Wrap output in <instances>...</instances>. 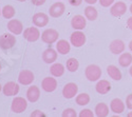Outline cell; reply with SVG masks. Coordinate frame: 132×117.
<instances>
[{"mask_svg": "<svg viewBox=\"0 0 132 117\" xmlns=\"http://www.w3.org/2000/svg\"><path fill=\"white\" fill-rule=\"evenodd\" d=\"M102 69L97 65H90L85 70L86 78L89 81H98V79L102 76Z\"/></svg>", "mask_w": 132, "mask_h": 117, "instance_id": "1", "label": "cell"}, {"mask_svg": "<svg viewBox=\"0 0 132 117\" xmlns=\"http://www.w3.org/2000/svg\"><path fill=\"white\" fill-rule=\"evenodd\" d=\"M16 44V37L14 34H2L0 36V48L2 50H10Z\"/></svg>", "mask_w": 132, "mask_h": 117, "instance_id": "2", "label": "cell"}, {"mask_svg": "<svg viewBox=\"0 0 132 117\" xmlns=\"http://www.w3.org/2000/svg\"><path fill=\"white\" fill-rule=\"evenodd\" d=\"M58 37H59L58 32L54 29H47L46 31H43V33L41 34V40L48 44H52L55 41H57Z\"/></svg>", "mask_w": 132, "mask_h": 117, "instance_id": "3", "label": "cell"}, {"mask_svg": "<svg viewBox=\"0 0 132 117\" xmlns=\"http://www.w3.org/2000/svg\"><path fill=\"white\" fill-rule=\"evenodd\" d=\"M70 42L75 48H80L86 43V35L80 30H76L70 36Z\"/></svg>", "mask_w": 132, "mask_h": 117, "instance_id": "4", "label": "cell"}, {"mask_svg": "<svg viewBox=\"0 0 132 117\" xmlns=\"http://www.w3.org/2000/svg\"><path fill=\"white\" fill-rule=\"evenodd\" d=\"M28 108V101L23 97H15L12 101L11 110L14 113H22Z\"/></svg>", "mask_w": 132, "mask_h": 117, "instance_id": "5", "label": "cell"}, {"mask_svg": "<svg viewBox=\"0 0 132 117\" xmlns=\"http://www.w3.org/2000/svg\"><path fill=\"white\" fill-rule=\"evenodd\" d=\"M35 79V76L33 74L32 71L30 70H23L19 73L18 75V82L20 84H23V86H29L31 84Z\"/></svg>", "mask_w": 132, "mask_h": 117, "instance_id": "6", "label": "cell"}, {"mask_svg": "<svg viewBox=\"0 0 132 117\" xmlns=\"http://www.w3.org/2000/svg\"><path fill=\"white\" fill-rule=\"evenodd\" d=\"M77 92H78V87L74 82L67 83L62 89V95L65 99H71L75 97V95H77Z\"/></svg>", "mask_w": 132, "mask_h": 117, "instance_id": "7", "label": "cell"}, {"mask_svg": "<svg viewBox=\"0 0 132 117\" xmlns=\"http://www.w3.org/2000/svg\"><path fill=\"white\" fill-rule=\"evenodd\" d=\"M126 12H127V4L123 1L115 2L110 8V13L114 17H122L123 15L126 14Z\"/></svg>", "mask_w": 132, "mask_h": 117, "instance_id": "8", "label": "cell"}, {"mask_svg": "<svg viewBox=\"0 0 132 117\" xmlns=\"http://www.w3.org/2000/svg\"><path fill=\"white\" fill-rule=\"evenodd\" d=\"M2 92L5 96H15L19 92V86L14 81H9L2 87Z\"/></svg>", "mask_w": 132, "mask_h": 117, "instance_id": "9", "label": "cell"}, {"mask_svg": "<svg viewBox=\"0 0 132 117\" xmlns=\"http://www.w3.org/2000/svg\"><path fill=\"white\" fill-rule=\"evenodd\" d=\"M64 11H65V5L62 2H55L54 4H52L50 6L49 13H50L51 17L58 18V17H60L64 13Z\"/></svg>", "mask_w": 132, "mask_h": 117, "instance_id": "10", "label": "cell"}, {"mask_svg": "<svg viewBox=\"0 0 132 117\" xmlns=\"http://www.w3.org/2000/svg\"><path fill=\"white\" fill-rule=\"evenodd\" d=\"M40 37V32L37 28H28L23 32V38L30 42H34Z\"/></svg>", "mask_w": 132, "mask_h": 117, "instance_id": "11", "label": "cell"}, {"mask_svg": "<svg viewBox=\"0 0 132 117\" xmlns=\"http://www.w3.org/2000/svg\"><path fill=\"white\" fill-rule=\"evenodd\" d=\"M7 30L14 35H19L22 33L23 25L21 23V21H19L18 19H11L7 22Z\"/></svg>", "mask_w": 132, "mask_h": 117, "instance_id": "12", "label": "cell"}, {"mask_svg": "<svg viewBox=\"0 0 132 117\" xmlns=\"http://www.w3.org/2000/svg\"><path fill=\"white\" fill-rule=\"evenodd\" d=\"M125 48H126L125 42L123 40H120V39L113 40L111 43H110V46H109L110 52H111L112 54H115V55H118V54H122V53H124Z\"/></svg>", "mask_w": 132, "mask_h": 117, "instance_id": "13", "label": "cell"}, {"mask_svg": "<svg viewBox=\"0 0 132 117\" xmlns=\"http://www.w3.org/2000/svg\"><path fill=\"white\" fill-rule=\"evenodd\" d=\"M33 24L38 26V28H43L49 23V16L45 13H36L32 18Z\"/></svg>", "mask_w": 132, "mask_h": 117, "instance_id": "14", "label": "cell"}, {"mask_svg": "<svg viewBox=\"0 0 132 117\" xmlns=\"http://www.w3.org/2000/svg\"><path fill=\"white\" fill-rule=\"evenodd\" d=\"M71 25L74 30H84L87 25V18L81 15H75L71 20Z\"/></svg>", "mask_w": 132, "mask_h": 117, "instance_id": "15", "label": "cell"}, {"mask_svg": "<svg viewBox=\"0 0 132 117\" xmlns=\"http://www.w3.org/2000/svg\"><path fill=\"white\" fill-rule=\"evenodd\" d=\"M41 88L46 92H53L57 88V81L53 77H46L41 82Z\"/></svg>", "mask_w": 132, "mask_h": 117, "instance_id": "16", "label": "cell"}, {"mask_svg": "<svg viewBox=\"0 0 132 117\" xmlns=\"http://www.w3.org/2000/svg\"><path fill=\"white\" fill-rule=\"evenodd\" d=\"M110 110L114 114H122L125 111V103L122 99L114 98L110 102Z\"/></svg>", "mask_w": 132, "mask_h": 117, "instance_id": "17", "label": "cell"}, {"mask_svg": "<svg viewBox=\"0 0 132 117\" xmlns=\"http://www.w3.org/2000/svg\"><path fill=\"white\" fill-rule=\"evenodd\" d=\"M95 90L98 94L101 95H105L107 93L110 92L111 90V83H110L108 80L106 79H102V80H98L96 86H95Z\"/></svg>", "mask_w": 132, "mask_h": 117, "instance_id": "18", "label": "cell"}, {"mask_svg": "<svg viewBox=\"0 0 132 117\" xmlns=\"http://www.w3.org/2000/svg\"><path fill=\"white\" fill-rule=\"evenodd\" d=\"M40 97V91L38 87L36 86H32L28 89L27 91V99L30 102H36Z\"/></svg>", "mask_w": 132, "mask_h": 117, "instance_id": "19", "label": "cell"}, {"mask_svg": "<svg viewBox=\"0 0 132 117\" xmlns=\"http://www.w3.org/2000/svg\"><path fill=\"white\" fill-rule=\"evenodd\" d=\"M57 59V53L54 49L49 48L42 53V60L46 63H53Z\"/></svg>", "mask_w": 132, "mask_h": 117, "instance_id": "20", "label": "cell"}, {"mask_svg": "<svg viewBox=\"0 0 132 117\" xmlns=\"http://www.w3.org/2000/svg\"><path fill=\"white\" fill-rule=\"evenodd\" d=\"M70 50H71V44L69 43L67 40L60 39V40L57 41V43H56V51L59 53V54L65 55V54H68V53L70 52Z\"/></svg>", "mask_w": 132, "mask_h": 117, "instance_id": "21", "label": "cell"}, {"mask_svg": "<svg viewBox=\"0 0 132 117\" xmlns=\"http://www.w3.org/2000/svg\"><path fill=\"white\" fill-rule=\"evenodd\" d=\"M94 112L97 117H107L109 115V107L104 102H100L95 105Z\"/></svg>", "mask_w": 132, "mask_h": 117, "instance_id": "22", "label": "cell"}, {"mask_svg": "<svg viewBox=\"0 0 132 117\" xmlns=\"http://www.w3.org/2000/svg\"><path fill=\"white\" fill-rule=\"evenodd\" d=\"M107 73L108 75L110 76V78H112L113 80H116V81H119L122 79V72L119 71V69L113 65L111 66H108L107 68Z\"/></svg>", "mask_w": 132, "mask_h": 117, "instance_id": "23", "label": "cell"}, {"mask_svg": "<svg viewBox=\"0 0 132 117\" xmlns=\"http://www.w3.org/2000/svg\"><path fill=\"white\" fill-rule=\"evenodd\" d=\"M118 63L120 67L123 68H127L132 63V55L130 53H123L120 54L119 58H118Z\"/></svg>", "mask_w": 132, "mask_h": 117, "instance_id": "24", "label": "cell"}, {"mask_svg": "<svg viewBox=\"0 0 132 117\" xmlns=\"http://www.w3.org/2000/svg\"><path fill=\"white\" fill-rule=\"evenodd\" d=\"M98 16V13H97V10L93 6V5H89L85 8V17L90 20V21H94Z\"/></svg>", "mask_w": 132, "mask_h": 117, "instance_id": "25", "label": "cell"}, {"mask_svg": "<svg viewBox=\"0 0 132 117\" xmlns=\"http://www.w3.org/2000/svg\"><path fill=\"white\" fill-rule=\"evenodd\" d=\"M50 72L54 77H60L64 73V67L61 65V63H54V65H52V67L50 68Z\"/></svg>", "mask_w": 132, "mask_h": 117, "instance_id": "26", "label": "cell"}, {"mask_svg": "<svg viewBox=\"0 0 132 117\" xmlns=\"http://www.w3.org/2000/svg\"><path fill=\"white\" fill-rule=\"evenodd\" d=\"M65 67L70 72H76L79 68V62L76 58H69L65 62Z\"/></svg>", "mask_w": 132, "mask_h": 117, "instance_id": "27", "label": "cell"}, {"mask_svg": "<svg viewBox=\"0 0 132 117\" xmlns=\"http://www.w3.org/2000/svg\"><path fill=\"white\" fill-rule=\"evenodd\" d=\"M75 101L78 105H87L90 102V96L87 93H80L76 96Z\"/></svg>", "mask_w": 132, "mask_h": 117, "instance_id": "28", "label": "cell"}, {"mask_svg": "<svg viewBox=\"0 0 132 117\" xmlns=\"http://www.w3.org/2000/svg\"><path fill=\"white\" fill-rule=\"evenodd\" d=\"M15 8L12 5H5L2 8V16L5 19H11L15 16Z\"/></svg>", "mask_w": 132, "mask_h": 117, "instance_id": "29", "label": "cell"}, {"mask_svg": "<svg viewBox=\"0 0 132 117\" xmlns=\"http://www.w3.org/2000/svg\"><path fill=\"white\" fill-rule=\"evenodd\" d=\"M62 117H76L77 116V113H76V111L72 108H68V109H65L62 114H61Z\"/></svg>", "mask_w": 132, "mask_h": 117, "instance_id": "30", "label": "cell"}, {"mask_svg": "<svg viewBox=\"0 0 132 117\" xmlns=\"http://www.w3.org/2000/svg\"><path fill=\"white\" fill-rule=\"evenodd\" d=\"M95 115V113H93L90 109H84L80 111V113L78 114L79 117H93Z\"/></svg>", "mask_w": 132, "mask_h": 117, "instance_id": "31", "label": "cell"}, {"mask_svg": "<svg viewBox=\"0 0 132 117\" xmlns=\"http://www.w3.org/2000/svg\"><path fill=\"white\" fill-rule=\"evenodd\" d=\"M100 1V4L104 7H109L110 5H112L114 0H98Z\"/></svg>", "mask_w": 132, "mask_h": 117, "instance_id": "32", "label": "cell"}, {"mask_svg": "<svg viewBox=\"0 0 132 117\" xmlns=\"http://www.w3.org/2000/svg\"><path fill=\"white\" fill-rule=\"evenodd\" d=\"M31 117H46V114L40 110H35L31 113Z\"/></svg>", "mask_w": 132, "mask_h": 117, "instance_id": "33", "label": "cell"}, {"mask_svg": "<svg viewBox=\"0 0 132 117\" xmlns=\"http://www.w3.org/2000/svg\"><path fill=\"white\" fill-rule=\"evenodd\" d=\"M126 107L129 110H132V94H129L126 98Z\"/></svg>", "mask_w": 132, "mask_h": 117, "instance_id": "34", "label": "cell"}, {"mask_svg": "<svg viewBox=\"0 0 132 117\" xmlns=\"http://www.w3.org/2000/svg\"><path fill=\"white\" fill-rule=\"evenodd\" d=\"M68 1L72 6H78L82 3V0H68Z\"/></svg>", "mask_w": 132, "mask_h": 117, "instance_id": "35", "label": "cell"}, {"mask_svg": "<svg viewBox=\"0 0 132 117\" xmlns=\"http://www.w3.org/2000/svg\"><path fill=\"white\" fill-rule=\"evenodd\" d=\"M31 1H32V3L34 4V5H37V6H39V5L45 4V2L47 1V0H31Z\"/></svg>", "mask_w": 132, "mask_h": 117, "instance_id": "36", "label": "cell"}, {"mask_svg": "<svg viewBox=\"0 0 132 117\" xmlns=\"http://www.w3.org/2000/svg\"><path fill=\"white\" fill-rule=\"evenodd\" d=\"M127 28H128L129 30H131V31H132V16H131V17H129V18H128V20H127Z\"/></svg>", "mask_w": 132, "mask_h": 117, "instance_id": "37", "label": "cell"}, {"mask_svg": "<svg viewBox=\"0 0 132 117\" xmlns=\"http://www.w3.org/2000/svg\"><path fill=\"white\" fill-rule=\"evenodd\" d=\"M85 1L88 3V4H91V5H93V4H95L98 0H85Z\"/></svg>", "mask_w": 132, "mask_h": 117, "instance_id": "38", "label": "cell"}, {"mask_svg": "<svg viewBox=\"0 0 132 117\" xmlns=\"http://www.w3.org/2000/svg\"><path fill=\"white\" fill-rule=\"evenodd\" d=\"M129 50H130V51L132 52V40H131V41L129 42Z\"/></svg>", "mask_w": 132, "mask_h": 117, "instance_id": "39", "label": "cell"}, {"mask_svg": "<svg viewBox=\"0 0 132 117\" xmlns=\"http://www.w3.org/2000/svg\"><path fill=\"white\" fill-rule=\"evenodd\" d=\"M129 74H130V76L132 77V66H131L130 69H129Z\"/></svg>", "mask_w": 132, "mask_h": 117, "instance_id": "40", "label": "cell"}, {"mask_svg": "<svg viewBox=\"0 0 132 117\" xmlns=\"http://www.w3.org/2000/svg\"><path fill=\"white\" fill-rule=\"evenodd\" d=\"M127 116H128V117H132V110H131V112H129V113L127 114Z\"/></svg>", "mask_w": 132, "mask_h": 117, "instance_id": "41", "label": "cell"}, {"mask_svg": "<svg viewBox=\"0 0 132 117\" xmlns=\"http://www.w3.org/2000/svg\"><path fill=\"white\" fill-rule=\"evenodd\" d=\"M129 10H130V12H131V14H132V4L130 5V7H129Z\"/></svg>", "mask_w": 132, "mask_h": 117, "instance_id": "42", "label": "cell"}, {"mask_svg": "<svg viewBox=\"0 0 132 117\" xmlns=\"http://www.w3.org/2000/svg\"><path fill=\"white\" fill-rule=\"evenodd\" d=\"M17 1H19V2H24V1H27V0H17Z\"/></svg>", "mask_w": 132, "mask_h": 117, "instance_id": "43", "label": "cell"}, {"mask_svg": "<svg viewBox=\"0 0 132 117\" xmlns=\"http://www.w3.org/2000/svg\"><path fill=\"white\" fill-rule=\"evenodd\" d=\"M1 90H2V87H1V84H0V92H1Z\"/></svg>", "mask_w": 132, "mask_h": 117, "instance_id": "44", "label": "cell"}, {"mask_svg": "<svg viewBox=\"0 0 132 117\" xmlns=\"http://www.w3.org/2000/svg\"><path fill=\"white\" fill-rule=\"evenodd\" d=\"M1 14H2V10H1V8H0V15H1Z\"/></svg>", "mask_w": 132, "mask_h": 117, "instance_id": "45", "label": "cell"}, {"mask_svg": "<svg viewBox=\"0 0 132 117\" xmlns=\"http://www.w3.org/2000/svg\"><path fill=\"white\" fill-rule=\"evenodd\" d=\"M0 72H1V65H0Z\"/></svg>", "mask_w": 132, "mask_h": 117, "instance_id": "46", "label": "cell"}, {"mask_svg": "<svg viewBox=\"0 0 132 117\" xmlns=\"http://www.w3.org/2000/svg\"><path fill=\"white\" fill-rule=\"evenodd\" d=\"M130 1H132V0H130Z\"/></svg>", "mask_w": 132, "mask_h": 117, "instance_id": "47", "label": "cell"}]
</instances>
